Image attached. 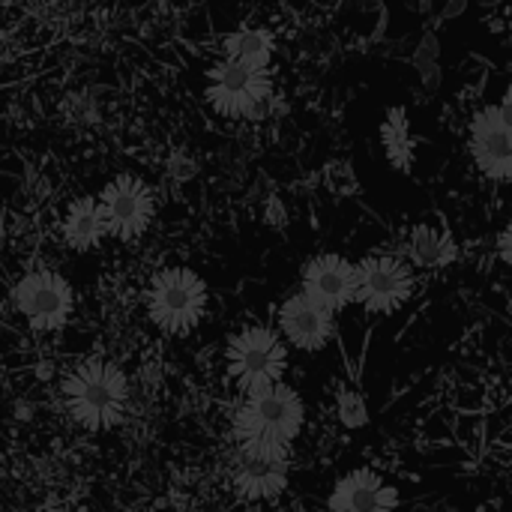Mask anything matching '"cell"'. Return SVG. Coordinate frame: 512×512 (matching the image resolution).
I'll use <instances>...</instances> for the list:
<instances>
[{
  "label": "cell",
  "instance_id": "cell-16",
  "mask_svg": "<svg viewBox=\"0 0 512 512\" xmlns=\"http://www.w3.org/2000/svg\"><path fill=\"white\" fill-rule=\"evenodd\" d=\"M273 33L264 27H243L234 30L222 51H225V63L243 66V69H255V72H267L270 60H273Z\"/></svg>",
  "mask_w": 512,
  "mask_h": 512
},
{
  "label": "cell",
  "instance_id": "cell-17",
  "mask_svg": "<svg viewBox=\"0 0 512 512\" xmlns=\"http://www.w3.org/2000/svg\"><path fill=\"white\" fill-rule=\"evenodd\" d=\"M384 144L390 153V162L405 168L411 159V138H408V123L402 111H390L387 123H384Z\"/></svg>",
  "mask_w": 512,
  "mask_h": 512
},
{
  "label": "cell",
  "instance_id": "cell-18",
  "mask_svg": "<svg viewBox=\"0 0 512 512\" xmlns=\"http://www.w3.org/2000/svg\"><path fill=\"white\" fill-rule=\"evenodd\" d=\"M339 420H342L348 429H360V426L369 420L363 396H357V393H351V390L339 393Z\"/></svg>",
  "mask_w": 512,
  "mask_h": 512
},
{
  "label": "cell",
  "instance_id": "cell-1",
  "mask_svg": "<svg viewBox=\"0 0 512 512\" xmlns=\"http://www.w3.org/2000/svg\"><path fill=\"white\" fill-rule=\"evenodd\" d=\"M63 402L81 429H114L129 405V378L117 363L87 357L63 378Z\"/></svg>",
  "mask_w": 512,
  "mask_h": 512
},
{
  "label": "cell",
  "instance_id": "cell-4",
  "mask_svg": "<svg viewBox=\"0 0 512 512\" xmlns=\"http://www.w3.org/2000/svg\"><path fill=\"white\" fill-rule=\"evenodd\" d=\"M225 366L231 381L246 396L282 384L288 372V348L270 327H243L228 339Z\"/></svg>",
  "mask_w": 512,
  "mask_h": 512
},
{
  "label": "cell",
  "instance_id": "cell-11",
  "mask_svg": "<svg viewBox=\"0 0 512 512\" xmlns=\"http://www.w3.org/2000/svg\"><path fill=\"white\" fill-rule=\"evenodd\" d=\"M300 282L303 294L327 312H342L357 300V264L342 255H315Z\"/></svg>",
  "mask_w": 512,
  "mask_h": 512
},
{
  "label": "cell",
  "instance_id": "cell-10",
  "mask_svg": "<svg viewBox=\"0 0 512 512\" xmlns=\"http://www.w3.org/2000/svg\"><path fill=\"white\" fill-rule=\"evenodd\" d=\"M468 153L477 171L489 180H512V126L504 123L498 108H483L468 126Z\"/></svg>",
  "mask_w": 512,
  "mask_h": 512
},
{
  "label": "cell",
  "instance_id": "cell-5",
  "mask_svg": "<svg viewBox=\"0 0 512 512\" xmlns=\"http://www.w3.org/2000/svg\"><path fill=\"white\" fill-rule=\"evenodd\" d=\"M291 459L288 450L279 447H258V444H237L228 459V480L237 498L249 504L276 501L288 489Z\"/></svg>",
  "mask_w": 512,
  "mask_h": 512
},
{
  "label": "cell",
  "instance_id": "cell-13",
  "mask_svg": "<svg viewBox=\"0 0 512 512\" xmlns=\"http://www.w3.org/2000/svg\"><path fill=\"white\" fill-rule=\"evenodd\" d=\"M330 512H399V492L396 486L372 471V468H357L336 480L330 498H327Z\"/></svg>",
  "mask_w": 512,
  "mask_h": 512
},
{
  "label": "cell",
  "instance_id": "cell-6",
  "mask_svg": "<svg viewBox=\"0 0 512 512\" xmlns=\"http://www.w3.org/2000/svg\"><path fill=\"white\" fill-rule=\"evenodd\" d=\"M12 303L36 333H57L69 324L75 297L69 282L54 270H30L12 288Z\"/></svg>",
  "mask_w": 512,
  "mask_h": 512
},
{
  "label": "cell",
  "instance_id": "cell-2",
  "mask_svg": "<svg viewBox=\"0 0 512 512\" xmlns=\"http://www.w3.org/2000/svg\"><path fill=\"white\" fill-rule=\"evenodd\" d=\"M306 423V405L300 393L288 384L246 393L234 411V438L237 444L279 447L288 450Z\"/></svg>",
  "mask_w": 512,
  "mask_h": 512
},
{
  "label": "cell",
  "instance_id": "cell-3",
  "mask_svg": "<svg viewBox=\"0 0 512 512\" xmlns=\"http://www.w3.org/2000/svg\"><path fill=\"white\" fill-rule=\"evenodd\" d=\"M147 315L168 336L192 333L207 312V285L189 267H165L147 288Z\"/></svg>",
  "mask_w": 512,
  "mask_h": 512
},
{
  "label": "cell",
  "instance_id": "cell-9",
  "mask_svg": "<svg viewBox=\"0 0 512 512\" xmlns=\"http://www.w3.org/2000/svg\"><path fill=\"white\" fill-rule=\"evenodd\" d=\"M207 102L216 114L240 120V117H258L270 96H273V81L267 72L243 69L234 63H216L207 75Z\"/></svg>",
  "mask_w": 512,
  "mask_h": 512
},
{
  "label": "cell",
  "instance_id": "cell-7",
  "mask_svg": "<svg viewBox=\"0 0 512 512\" xmlns=\"http://www.w3.org/2000/svg\"><path fill=\"white\" fill-rule=\"evenodd\" d=\"M99 210H102V222H105V237L135 243L147 234V228L153 222L156 198H153V189L141 177L120 174L102 189Z\"/></svg>",
  "mask_w": 512,
  "mask_h": 512
},
{
  "label": "cell",
  "instance_id": "cell-15",
  "mask_svg": "<svg viewBox=\"0 0 512 512\" xmlns=\"http://www.w3.org/2000/svg\"><path fill=\"white\" fill-rule=\"evenodd\" d=\"M63 243L72 252H90L93 246H99V240L105 237V222H102V210H99V198H78L69 204L66 216H63Z\"/></svg>",
  "mask_w": 512,
  "mask_h": 512
},
{
  "label": "cell",
  "instance_id": "cell-8",
  "mask_svg": "<svg viewBox=\"0 0 512 512\" xmlns=\"http://www.w3.org/2000/svg\"><path fill=\"white\" fill-rule=\"evenodd\" d=\"M414 294V267L399 255H369L357 264V306L369 315H393Z\"/></svg>",
  "mask_w": 512,
  "mask_h": 512
},
{
  "label": "cell",
  "instance_id": "cell-19",
  "mask_svg": "<svg viewBox=\"0 0 512 512\" xmlns=\"http://www.w3.org/2000/svg\"><path fill=\"white\" fill-rule=\"evenodd\" d=\"M498 255H501V261L512 270V222L501 231V237H498Z\"/></svg>",
  "mask_w": 512,
  "mask_h": 512
},
{
  "label": "cell",
  "instance_id": "cell-14",
  "mask_svg": "<svg viewBox=\"0 0 512 512\" xmlns=\"http://www.w3.org/2000/svg\"><path fill=\"white\" fill-rule=\"evenodd\" d=\"M405 252H408V264L423 267V270H441V267L456 264V258H459V246L450 237V231L435 228V225L411 228V234L405 240Z\"/></svg>",
  "mask_w": 512,
  "mask_h": 512
},
{
  "label": "cell",
  "instance_id": "cell-20",
  "mask_svg": "<svg viewBox=\"0 0 512 512\" xmlns=\"http://www.w3.org/2000/svg\"><path fill=\"white\" fill-rule=\"evenodd\" d=\"M498 108V114L504 117V123L512 126V84L507 87V93H504V99H501V105H495Z\"/></svg>",
  "mask_w": 512,
  "mask_h": 512
},
{
  "label": "cell",
  "instance_id": "cell-12",
  "mask_svg": "<svg viewBox=\"0 0 512 512\" xmlns=\"http://www.w3.org/2000/svg\"><path fill=\"white\" fill-rule=\"evenodd\" d=\"M279 333H282V342L294 345L297 351H309V354L324 351L336 333L333 312L312 303L303 291L291 294L279 306Z\"/></svg>",
  "mask_w": 512,
  "mask_h": 512
}]
</instances>
